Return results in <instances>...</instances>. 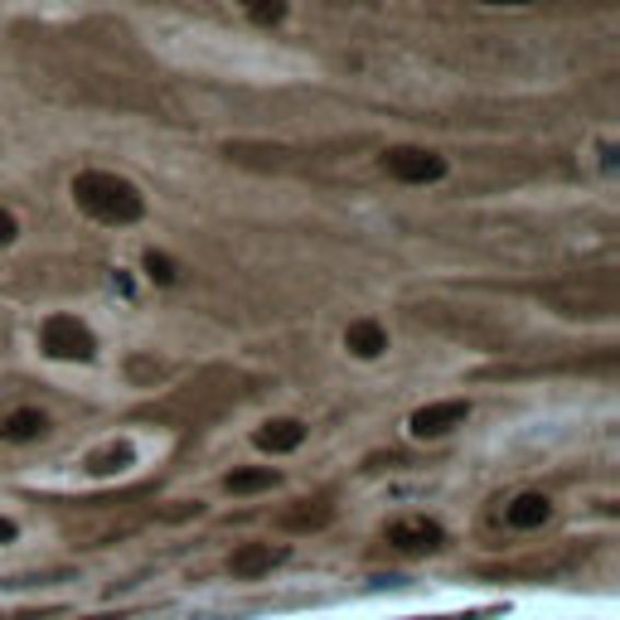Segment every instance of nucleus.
<instances>
[{"instance_id":"a211bd4d","label":"nucleus","mask_w":620,"mask_h":620,"mask_svg":"<svg viewBox=\"0 0 620 620\" xmlns=\"http://www.w3.org/2000/svg\"><path fill=\"white\" fill-rule=\"evenodd\" d=\"M15 534H20V528L10 524V518H0V543H15Z\"/></svg>"},{"instance_id":"f257e3e1","label":"nucleus","mask_w":620,"mask_h":620,"mask_svg":"<svg viewBox=\"0 0 620 620\" xmlns=\"http://www.w3.org/2000/svg\"><path fill=\"white\" fill-rule=\"evenodd\" d=\"M73 204L97 223H137L145 213V199L131 179L112 171H83L73 179Z\"/></svg>"},{"instance_id":"9d476101","label":"nucleus","mask_w":620,"mask_h":620,"mask_svg":"<svg viewBox=\"0 0 620 620\" xmlns=\"http://www.w3.org/2000/svg\"><path fill=\"white\" fill-rule=\"evenodd\" d=\"M131 466H137V446L131 442H107L83 460L87 476H121V470H131Z\"/></svg>"},{"instance_id":"dca6fc26","label":"nucleus","mask_w":620,"mask_h":620,"mask_svg":"<svg viewBox=\"0 0 620 620\" xmlns=\"http://www.w3.org/2000/svg\"><path fill=\"white\" fill-rule=\"evenodd\" d=\"M127 374H131V378H137V383H155V378H161V374H165V369H161V364H155V359H131V364H127Z\"/></svg>"},{"instance_id":"4468645a","label":"nucleus","mask_w":620,"mask_h":620,"mask_svg":"<svg viewBox=\"0 0 620 620\" xmlns=\"http://www.w3.org/2000/svg\"><path fill=\"white\" fill-rule=\"evenodd\" d=\"M141 267H145V277H151V281H161V286H175V281H179V267H175L165 253H155V247L141 257Z\"/></svg>"},{"instance_id":"2eb2a0df","label":"nucleus","mask_w":620,"mask_h":620,"mask_svg":"<svg viewBox=\"0 0 620 620\" xmlns=\"http://www.w3.org/2000/svg\"><path fill=\"white\" fill-rule=\"evenodd\" d=\"M330 524V510H296V514H286V528H325Z\"/></svg>"},{"instance_id":"aec40b11","label":"nucleus","mask_w":620,"mask_h":620,"mask_svg":"<svg viewBox=\"0 0 620 620\" xmlns=\"http://www.w3.org/2000/svg\"><path fill=\"white\" fill-rule=\"evenodd\" d=\"M476 5H534V0H476Z\"/></svg>"},{"instance_id":"39448f33","label":"nucleus","mask_w":620,"mask_h":620,"mask_svg":"<svg viewBox=\"0 0 620 620\" xmlns=\"http://www.w3.org/2000/svg\"><path fill=\"white\" fill-rule=\"evenodd\" d=\"M442 543H446V528L436 518L412 514V518L388 524V548H398V552H436Z\"/></svg>"},{"instance_id":"7ed1b4c3","label":"nucleus","mask_w":620,"mask_h":620,"mask_svg":"<svg viewBox=\"0 0 620 620\" xmlns=\"http://www.w3.org/2000/svg\"><path fill=\"white\" fill-rule=\"evenodd\" d=\"M383 171L402 185H436V179H446V155L426 151V145H393V151H383Z\"/></svg>"},{"instance_id":"6e6552de","label":"nucleus","mask_w":620,"mask_h":620,"mask_svg":"<svg viewBox=\"0 0 620 620\" xmlns=\"http://www.w3.org/2000/svg\"><path fill=\"white\" fill-rule=\"evenodd\" d=\"M257 451H272V456H286V451H296L306 442V422H296V417H277V422L257 426Z\"/></svg>"},{"instance_id":"20e7f679","label":"nucleus","mask_w":620,"mask_h":620,"mask_svg":"<svg viewBox=\"0 0 620 620\" xmlns=\"http://www.w3.org/2000/svg\"><path fill=\"white\" fill-rule=\"evenodd\" d=\"M470 417V402L460 398H446V402H426V408H417L408 417V432L417 436V442H436V436L456 432V426H466Z\"/></svg>"},{"instance_id":"0eeeda50","label":"nucleus","mask_w":620,"mask_h":620,"mask_svg":"<svg viewBox=\"0 0 620 620\" xmlns=\"http://www.w3.org/2000/svg\"><path fill=\"white\" fill-rule=\"evenodd\" d=\"M552 518V504H548V494H514L510 504H504V524L518 528V534H528V528H543Z\"/></svg>"},{"instance_id":"1a4fd4ad","label":"nucleus","mask_w":620,"mask_h":620,"mask_svg":"<svg viewBox=\"0 0 620 620\" xmlns=\"http://www.w3.org/2000/svg\"><path fill=\"white\" fill-rule=\"evenodd\" d=\"M44 432H49V417H44L39 408H15L5 422H0V442H10V446L39 442Z\"/></svg>"},{"instance_id":"ddd939ff","label":"nucleus","mask_w":620,"mask_h":620,"mask_svg":"<svg viewBox=\"0 0 620 620\" xmlns=\"http://www.w3.org/2000/svg\"><path fill=\"white\" fill-rule=\"evenodd\" d=\"M238 10L247 20H257V25H281L286 20V0H238Z\"/></svg>"},{"instance_id":"9b49d317","label":"nucleus","mask_w":620,"mask_h":620,"mask_svg":"<svg viewBox=\"0 0 620 620\" xmlns=\"http://www.w3.org/2000/svg\"><path fill=\"white\" fill-rule=\"evenodd\" d=\"M344 349H349L354 359H378L383 349H388V330H383L378 320H349Z\"/></svg>"},{"instance_id":"f3484780","label":"nucleus","mask_w":620,"mask_h":620,"mask_svg":"<svg viewBox=\"0 0 620 620\" xmlns=\"http://www.w3.org/2000/svg\"><path fill=\"white\" fill-rule=\"evenodd\" d=\"M20 238V223H15V213L10 209H0V247H10Z\"/></svg>"},{"instance_id":"6ab92c4d","label":"nucleus","mask_w":620,"mask_h":620,"mask_svg":"<svg viewBox=\"0 0 620 620\" xmlns=\"http://www.w3.org/2000/svg\"><path fill=\"white\" fill-rule=\"evenodd\" d=\"M601 171H616V145H601Z\"/></svg>"},{"instance_id":"423d86ee","label":"nucleus","mask_w":620,"mask_h":620,"mask_svg":"<svg viewBox=\"0 0 620 620\" xmlns=\"http://www.w3.org/2000/svg\"><path fill=\"white\" fill-rule=\"evenodd\" d=\"M291 558V548H272V543H243L238 552L229 558V572L233 577H243V582H257V577H267L272 568H281V562Z\"/></svg>"},{"instance_id":"f03ea898","label":"nucleus","mask_w":620,"mask_h":620,"mask_svg":"<svg viewBox=\"0 0 620 620\" xmlns=\"http://www.w3.org/2000/svg\"><path fill=\"white\" fill-rule=\"evenodd\" d=\"M39 344L49 359H63V364H87L97 359V335L87 330L78 315H49L39 330Z\"/></svg>"},{"instance_id":"f8f14e48","label":"nucleus","mask_w":620,"mask_h":620,"mask_svg":"<svg viewBox=\"0 0 620 620\" xmlns=\"http://www.w3.org/2000/svg\"><path fill=\"white\" fill-rule=\"evenodd\" d=\"M277 480H281L277 470H272V466H262V470H233V476L223 480V484H229L233 494H257V490H272Z\"/></svg>"}]
</instances>
